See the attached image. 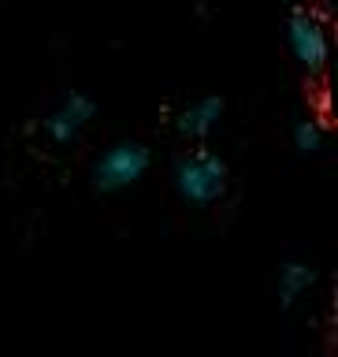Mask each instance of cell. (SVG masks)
Wrapping results in <instances>:
<instances>
[{
	"instance_id": "obj_1",
	"label": "cell",
	"mask_w": 338,
	"mask_h": 357,
	"mask_svg": "<svg viewBox=\"0 0 338 357\" xmlns=\"http://www.w3.org/2000/svg\"><path fill=\"white\" fill-rule=\"evenodd\" d=\"M175 190L190 205H212L227 194V164L208 149L190 153L175 167Z\"/></svg>"
},
{
	"instance_id": "obj_2",
	"label": "cell",
	"mask_w": 338,
	"mask_h": 357,
	"mask_svg": "<svg viewBox=\"0 0 338 357\" xmlns=\"http://www.w3.org/2000/svg\"><path fill=\"white\" fill-rule=\"evenodd\" d=\"M149 164H153V156L141 142H119L97 160L93 183H97V190H105V194H116V190H127V186L138 183V178H145Z\"/></svg>"
},
{
	"instance_id": "obj_3",
	"label": "cell",
	"mask_w": 338,
	"mask_h": 357,
	"mask_svg": "<svg viewBox=\"0 0 338 357\" xmlns=\"http://www.w3.org/2000/svg\"><path fill=\"white\" fill-rule=\"evenodd\" d=\"M286 41L294 60L305 67V71H323V63L331 60V33L328 22H323L316 11H298L286 22Z\"/></svg>"
},
{
	"instance_id": "obj_4",
	"label": "cell",
	"mask_w": 338,
	"mask_h": 357,
	"mask_svg": "<svg viewBox=\"0 0 338 357\" xmlns=\"http://www.w3.org/2000/svg\"><path fill=\"white\" fill-rule=\"evenodd\" d=\"M89 119H93V100H89L86 93H71L49 112L45 130H49L52 142H75L78 134L89 127Z\"/></svg>"
},
{
	"instance_id": "obj_5",
	"label": "cell",
	"mask_w": 338,
	"mask_h": 357,
	"mask_svg": "<svg viewBox=\"0 0 338 357\" xmlns=\"http://www.w3.org/2000/svg\"><path fill=\"white\" fill-rule=\"evenodd\" d=\"M220 119H223V100L220 97H201L190 108L178 112V134L190 142H205L220 130Z\"/></svg>"
},
{
	"instance_id": "obj_6",
	"label": "cell",
	"mask_w": 338,
	"mask_h": 357,
	"mask_svg": "<svg viewBox=\"0 0 338 357\" xmlns=\"http://www.w3.org/2000/svg\"><path fill=\"white\" fill-rule=\"evenodd\" d=\"M312 283H316V272H312L309 264L286 261L279 268V301H283V305H294L298 298H305L312 290Z\"/></svg>"
},
{
	"instance_id": "obj_7",
	"label": "cell",
	"mask_w": 338,
	"mask_h": 357,
	"mask_svg": "<svg viewBox=\"0 0 338 357\" xmlns=\"http://www.w3.org/2000/svg\"><path fill=\"white\" fill-rule=\"evenodd\" d=\"M294 145L301 153H316V149H323V127L316 119H301L298 123V130H294Z\"/></svg>"
}]
</instances>
